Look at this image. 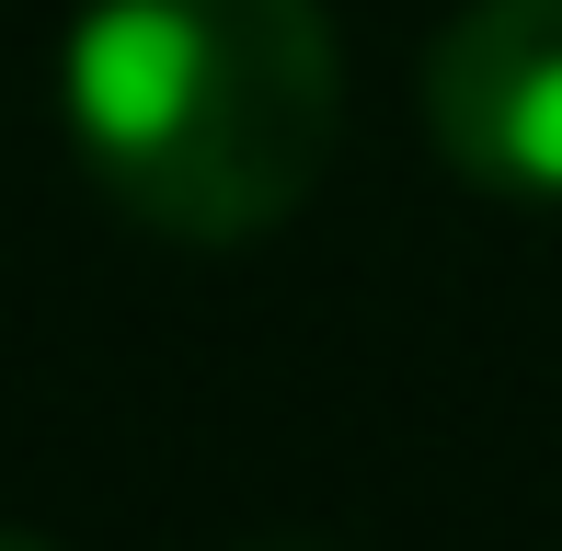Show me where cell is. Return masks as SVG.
<instances>
[{
    "instance_id": "obj_1",
    "label": "cell",
    "mask_w": 562,
    "mask_h": 551,
    "mask_svg": "<svg viewBox=\"0 0 562 551\" xmlns=\"http://www.w3.org/2000/svg\"><path fill=\"white\" fill-rule=\"evenodd\" d=\"M92 184L161 241H265L345 127L322 0H92L58 58Z\"/></svg>"
},
{
    "instance_id": "obj_2",
    "label": "cell",
    "mask_w": 562,
    "mask_h": 551,
    "mask_svg": "<svg viewBox=\"0 0 562 551\" xmlns=\"http://www.w3.org/2000/svg\"><path fill=\"white\" fill-rule=\"evenodd\" d=\"M425 127L482 195L562 207V0H459L425 46Z\"/></svg>"
},
{
    "instance_id": "obj_3",
    "label": "cell",
    "mask_w": 562,
    "mask_h": 551,
    "mask_svg": "<svg viewBox=\"0 0 562 551\" xmlns=\"http://www.w3.org/2000/svg\"><path fill=\"white\" fill-rule=\"evenodd\" d=\"M0 551H58V540H35V529H0Z\"/></svg>"
},
{
    "instance_id": "obj_4",
    "label": "cell",
    "mask_w": 562,
    "mask_h": 551,
    "mask_svg": "<svg viewBox=\"0 0 562 551\" xmlns=\"http://www.w3.org/2000/svg\"><path fill=\"white\" fill-rule=\"evenodd\" d=\"M252 551H311V540H252Z\"/></svg>"
}]
</instances>
